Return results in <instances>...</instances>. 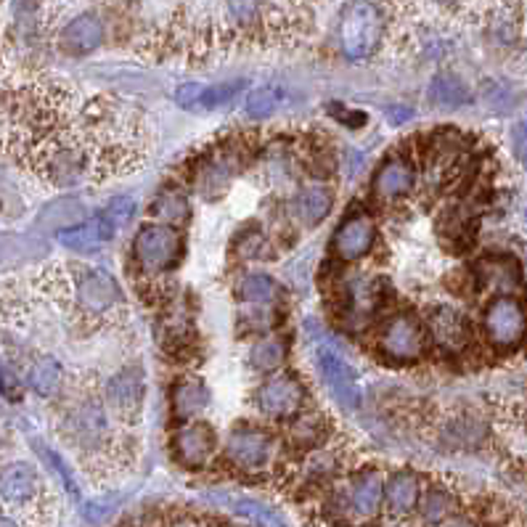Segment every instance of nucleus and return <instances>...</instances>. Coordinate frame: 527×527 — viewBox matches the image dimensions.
I'll list each match as a JSON object with an SVG mask.
<instances>
[{
    "mask_svg": "<svg viewBox=\"0 0 527 527\" xmlns=\"http://www.w3.org/2000/svg\"><path fill=\"white\" fill-rule=\"evenodd\" d=\"M384 41V14L374 0H347L337 16V45L350 61L371 59Z\"/></svg>",
    "mask_w": 527,
    "mask_h": 527,
    "instance_id": "obj_1",
    "label": "nucleus"
},
{
    "mask_svg": "<svg viewBox=\"0 0 527 527\" xmlns=\"http://www.w3.org/2000/svg\"><path fill=\"white\" fill-rule=\"evenodd\" d=\"M135 215V199L133 197H115L98 215H88L82 223L59 234L61 246L72 252H93L104 244H109L117 231H122Z\"/></svg>",
    "mask_w": 527,
    "mask_h": 527,
    "instance_id": "obj_2",
    "label": "nucleus"
},
{
    "mask_svg": "<svg viewBox=\"0 0 527 527\" xmlns=\"http://www.w3.org/2000/svg\"><path fill=\"white\" fill-rule=\"evenodd\" d=\"M64 282L72 294V308L85 319H104L122 305L120 284L104 268L72 265Z\"/></svg>",
    "mask_w": 527,
    "mask_h": 527,
    "instance_id": "obj_3",
    "label": "nucleus"
},
{
    "mask_svg": "<svg viewBox=\"0 0 527 527\" xmlns=\"http://www.w3.org/2000/svg\"><path fill=\"white\" fill-rule=\"evenodd\" d=\"M135 263L146 276H162L183 257V236L178 228L164 223H146L133 239Z\"/></svg>",
    "mask_w": 527,
    "mask_h": 527,
    "instance_id": "obj_4",
    "label": "nucleus"
},
{
    "mask_svg": "<svg viewBox=\"0 0 527 527\" xmlns=\"http://www.w3.org/2000/svg\"><path fill=\"white\" fill-rule=\"evenodd\" d=\"M376 350L390 364H413L427 350V326L411 310H401L379 326Z\"/></svg>",
    "mask_w": 527,
    "mask_h": 527,
    "instance_id": "obj_5",
    "label": "nucleus"
},
{
    "mask_svg": "<svg viewBox=\"0 0 527 527\" xmlns=\"http://www.w3.org/2000/svg\"><path fill=\"white\" fill-rule=\"evenodd\" d=\"M64 435L75 448L98 453L112 440V413L106 411L104 401L85 398L67 411Z\"/></svg>",
    "mask_w": 527,
    "mask_h": 527,
    "instance_id": "obj_6",
    "label": "nucleus"
},
{
    "mask_svg": "<svg viewBox=\"0 0 527 527\" xmlns=\"http://www.w3.org/2000/svg\"><path fill=\"white\" fill-rule=\"evenodd\" d=\"M146 403V374L141 365H125L104 387V406L122 424H135Z\"/></svg>",
    "mask_w": 527,
    "mask_h": 527,
    "instance_id": "obj_7",
    "label": "nucleus"
},
{
    "mask_svg": "<svg viewBox=\"0 0 527 527\" xmlns=\"http://www.w3.org/2000/svg\"><path fill=\"white\" fill-rule=\"evenodd\" d=\"M483 328L493 347L498 350L517 347L527 334L525 308L512 294H498L487 302Z\"/></svg>",
    "mask_w": 527,
    "mask_h": 527,
    "instance_id": "obj_8",
    "label": "nucleus"
},
{
    "mask_svg": "<svg viewBox=\"0 0 527 527\" xmlns=\"http://www.w3.org/2000/svg\"><path fill=\"white\" fill-rule=\"evenodd\" d=\"M254 406L268 419H291L305 406V384L297 374L279 371L254 390Z\"/></svg>",
    "mask_w": 527,
    "mask_h": 527,
    "instance_id": "obj_9",
    "label": "nucleus"
},
{
    "mask_svg": "<svg viewBox=\"0 0 527 527\" xmlns=\"http://www.w3.org/2000/svg\"><path fill=\"white\" fill-rule=\"evenodd\" d=\"M316 365H319V374L324 379L326 390L331 393V398L347 411H358L361 395H364L361 384H358V374L339 356V350H334L328 345L316 347Z\"/></svg>",
    "mask_w": 527,
    "mask_h": 527,
    "instance_id": "obj_10",
    "label": "nucleus"
},
{
    "mask_svg": "<svg viewBox=\"0 0 527 527\" xmlns=\"http://www.w3.org/2000/svg\"><path fill=\"white\" fill-rule=\"evenodd\" d=\"M273 456V435L254 424H239L226 440V458L244 472L263 469Z\"/></svg>",
    "mask_w": 527,
    "mask_h": 527,
    "instance_id": "obj_11",
    "label": "nucleus"
},
{
    "mask_svg": "<svg viewBox=\"0 0 527 527\" xmlns=\"http://www.w3.org/2000/svg\"><path fill=\"white\" fill-rule=\"evenodd\" d=\"M217 450V432L207 421H183L172 432V456L186 469H202Z\"/></svg>",
    "mask_w": 527,
    "mask_h": 527,
    "instance_id": "obj_12",
    "label": "nucleus"
},
{
    "mask_svg": "<svg viewBox=\"0 0 527 527\" xmlns=\"http://www.w3.org/2000/svg\"><path fill=\"white\" fill-rule=\"evenodd\" d=\"M374 244H376L374 217L365 212H353L337 226V231L331 236V252L342 263H358L374 249Z\"/></svg>",
    "mask_w": 527,
    "mask_h": 527,
    "instance_id": "obj_13",
    "label": "nucleus"
},
{
    "mask_svg": "<svg viewBox=\"0 0 527 527\" xmlns=\"http://www.w3.org/2000/svg\"><path fill=\"white\" fill-rule=\"evenodd\" d=\"M246 90V80H228L217 82V85H180L175 90V104L189 109V112H215L226 104H231L234 98H239Z\"/></svg>",
    "mask_w": 527,
    "mask_h": 527,
    "instance_id": "obj_14",
    "label": "nucleus"
},
{
    "mask_svg": "<svg viewBox=\"0 0 527 527\" xmlns=\"http://www.w3.org/2000/svg\"><path fill=\"white\" fill-rule=\"evenodd\" d=\"M427 334L446 353H461L472 339V328H469L467 316L456 308H448V305H438L427 313Z\"/></svg>",
    "mask_w": 527,
    "mask_h": 527,
    "instance_id": "obj_15",
    "label": "nucleus"
},
{
    "mask_svg": "<svg viewBox=\"0 0 527 527\" xmlns=\"http://www.w3.org/2000/svg\"><path fill=\"white\" fill-rule=\"evenodd\" d=\"M416 189V167L406 157H390L379 164L374 175V197L382 204H395L406 199Z\"/></svg>",
    "mask_w": 527,
    "mask_h": 527,
    "instance_id": "obj_16",
    "label": "nucleus"
},
{
    "mask_svg": "<svg viewBox=\"0 0 527 527\" xmlns=\"http://www.w3.org/2000/svg\"><path fill=\"white\" fill-rule=\"evenodd\" d=\"M41 493V477L32 464L27 461H14L0 467V501L11 506H24L35 501Z\"/></svg>",
    "mask_w": 527,
    "mask_h": 527,
    "instance_id": "obj_17",
    "label": "nucleus"
},
{
    "mask_svg": "<svg viewBox=\"0 0 527 527\" xmlns=\"http://www.w3.org/2000/svg\"><path fill=\"white\" fill-rule=\"evenodd\" d=\"M345 495H347L353 517L371 520L384 506V480L376 469H364L350 480V487Z\"/></svg>",
    "mask_w": 527,
    "mask_h": 527,
    "instance_id": "obj_18",
    "label": "nucleus"
},
{
    "mask_svg": "<svg viewBox=\"0 0 527 527\" xmlns=\"http://www.w3.org/2000/svg\"><path fill=\"white\" fill-rule=\"evenodd\" d=\"M104 41V22L96 14H80L59 35V48L67 56H88Z\"/></svg>",
    "mask_w": 527,
    "mask_h": 527,
    "instance_id": "obj_19",
    "label": "nucleus"
},
{
    "mask_svg": "<svg viewBox=\"0 0 527 527\" xmlns=\"http://www.w3.org/2000/svg\"><path fill=\"white\" fill-rule=\"evenodd\" d=\"M477 279H480L483 289L493 291L498 297V294H512V291L520 289V284H522V271H520V265L512 257L493 254V257L480 260Z\"/></svg>",
    "mask_w": 527,
    "mask_h": 527,
    "instance_id": "obj_20",
    "label": "nucleus"
},
{
    "mask_svg": "<svg viewBox=\"0 0 527 527\" xmlns=\"http://www.w3.org/2000/svg\"><path fill=\"white\" fill-rule=\"evenodd\" d=\"M334 207V191L328 186L321 183H310V186H302L294 199H291V209H294V217L308 226V228H316L321 226L328 212Z\"/></svg>",
    "mask_w": 527,
    "mask_h": 527,
    "instance_id": "obj_21",
    "label": "nucleus"
},
{
    "mask_svg": "<svg viewBox=\"0 0 527 527\" xmlns=\"http://www.w3.org/2000/svg\"><path fill=\"white\" fill-rule=\"evenodd\" d=\"M421 498V480L419 475L401 469L384 480V506L393 514H411Z\"/></svg>",
    "mask_w": 527,
    "mask_h": 527,
    "instance_id": "obj_22",
    "label": "nucleus"
},
{
    "mask_svg": "<svg viewBox=\"0 0 527 527\" xmlns=\"http://www.w3.org/2000/svg\"><path fill=\"white\" fill-rule=\"evenodd\" d=\"M172 413L183 421L194 419L207 411L209 406V387L204 384L202 379L197 376H186V379H178L175 387H172Z\"/></svg>",
    "mask_w": 527,
    "mask_h": 527,
    "instance_id": "obj_23",
    "label": "nucleus"
},
{
    "mask_svg": "<svg viewBox=\"0 0 527 527\" xmlns=\"http://www.w3.org/2000/svg\"><path fill=\"white\" fill-rule=\"evenodd\" d=\"M24 382L38 398H53L61 390L64 368L53 356H35L24 365Z\"/></svg>",
    "mask_w": 527,
    "mask_h": 527,
    "instance_id": "obj_24",
    "label": "nucleus"
},
{
    "mask_svg": "<svg viewBox=\"0 0 527 527\" xmlns=\"http://www.w3.org/2000/svg\"><path fill=\"white\" fill-rule=\"evenodd\" d=\"M487 427L477 419V416H469V413H461V416H453L443 427L440 432V440L448 448H456V450H472V448H480L485 443Z\"/></svg>",
    "mask_w": 527,
    "mask_h": 527,
    "instance_id": "obj_25",
    "label": "nucleus"
},
{
    "mask_svg": "<svg viewBox=\"0 0 527 527\" xmlns=\"http://www.w3.org/2000/svg\"><path fill=\"white\" fill-rule=\"evenodd\" d=\"M88 217V209L80 199H72V197H64V199H56V202L45 204L38 215V226L48 228V231H67L72 226H78Z\"/></svg>",
    "mask_w": 527,
    "mask_h": 527,
    "instance_id": "obj_26",
    "label": "nucleus"
},
{
    "mask_svg": "<svg viewBox=\"0 0 527 527\" xmlns=\"http://www.w3.org/2000/svg\"><path fill=\"white\" fill-rule=\"evenodd\" d=\"M427 96H430V101L438 109H448V112L450 109H461V106H467L472 101V90L467 88V82L461 80V78H456V75H448V72L432 78Z\"/></svg>",
    "mask_w": 527,
    "mask_h": 527,
    "instance_id": "obj_27",
    "label": "nucleus"
},
{
    "mask_svg": "<svg viewBox=\"0 0 527 527\" xmlns=\"http://www.w3.org/2000/svg\"><path fill=\"white\" fill-rule=\"evenodd\" d=\"M152 215L157 217V223H164V226H183L189 217H191V202L186 197V191L170 186L157 194V199L152 202Z\"/></svg>",
    "mask_w": 527,
    "mask_h": 527,
    "instance_id": "obj_28",
    "label": "nucleus"
},
{
    "mask_svg": "<svg viewBox=\"0 0 527 527\" xmlns=\"http://www.w3.org/2000/svg\"><path fill=\"white\" fill-rule=\"evenodd\" d=\"M419 517L427 525H443L453 514H456V495L446 487H430L427 493H421L419 504Z\"/></svg>",
    "mask_w": 527,
    "mask_h": 527,
    "instance_id": "obj_29",
    "label": "nucleus"
},
{
    "mask_svg": "<svg viewBox=\"0 0 527 527\" xmlns=\"http://www.w3.org/2000/svg\"><path fill=\"white\" fill-rule=\"evenodd\" d=\"M291 427H289V440L297 448H319L328 435V424H326L324 413H297L291 416Z\"/></svg>",
    "mask_w": 527,
    "mask_h": 527,
    "instance_id": "obj_30",
    "label": "nucleus"
},
{
    "mask_svg": "<svg viewBox=\"0 0 527 527\" xmlns=\"http://www.w3.org/2000/svg\"><path fill=\"white\" fill-rule=\"evenodd\" d=\"M286 101V90L279 85H263L244 98V117L246 120H268L273 117Z\"/></svg>",
    "mask_w": 527,
    "mask_h": 527,
    "instance_id": "obj_31",
    "label": "nucleus"
},
{
    "mask_svg": "<svg viewBox=\"0 0 527 527\" xmlns=\"http://www.w3.org/2000/svg\"><path fill=\"white\" fill-rule=\"evenodd\" d=\"M286 358V342L276 334H265L260 337L252 347H249V368L260 371V374H273Z\"/></svg>",
    "mask_w": 527,
    "mask_h": 527,
    "instance_id": "obj_32",
    "label": "nucleus"
},
{
    "mask_svg": "<svg viewBox=\"0 0 527 527\" xmlns=\"http://www.w3.org/2000/svg\"><path fill=\"white\" fill-rule=\"evenodd\" d=\"M239 162H242V157H239L234 149H228L226 154H217V157H212L209 162H204L202 175H199V189H202V194H207L209 189H223V186H228L231 178L239 172Z\"/></svg>",
    "mask_w": 527,
    "mask_h": 527,
    "instance_id": "obj_33",
    "label": "nucleus"
},
{
    "mask_svg": "<svg viewBox=\"0 0 527 527\" xmlns=\"http://www.w3.org/2000/svg\"><path fill=\"white\" fill-rule=\"evenodd\" d=\"M276 294H279V286L265 273H249L239 284V297L252 305H268V302H273Z\"/></svg>",
    "mask_w": 527,
    "mask_h": 527,
    "instance_id": "obj_34",
    "label": "nucleus"
},
{
    "mask_svg": "<svg viewBox=\"0 0 527 527\" xmlns=\"http://www.w3.org/2000/svg\"><path fill=\"white\" fill-rule=\"evenodd\" d=\"M32 246H38V242L30 236H0V271L32 260L35 257Z\"/></svg>",
    "mask_w": 527,
    "mask_h": 527,
    "instance_id": "obj_35",
    "label": "nucleus"
},
{
    "mask_svg": "<svg viewBox=\"0 0 527 527\" xmlns=\"http://www.w3.org/2000/svg\"><path fill=\"white\" fill-rule=\"evenodd\" d=\"M228 504H231V509H234L236 514H242L246 520H254V522H260V525L265 527H284V520H282L273 509H268L265 504H260V501H254V498H242V495H236V498H231Z\"/></svg>",
    "mask_w": 527,
    "mask_h": 527,
    "instance_id": "obj_36",
    "label": "nucleus"
},
{
    "mask_svg": "<svg viewBox=\"0 0 527 527\" xmlns=\"http://www.w3.org/2000/svg\"><path fill=\"white\" fill-rule=\"evenodd\" d=\"M228 16L239 24V27H252L260 22L263 14V0H226Z\"/></svg>",
    "mask_w": 527,
    "mask_h": 527,
    "instance_id": "obj_37",
    "label": "nucleus"
},
{
    "mask_svg": "<svg viewBox=\"0 0 527 527\" xmlns=\"http://www.w3.org/2000/svg\"><path fill=\"white\" fill-rule=\"evenodd\" d=\"M35 448H38V453H41V458L51 467V472L64 483V487L72 493V495H78V483H75V477H72V472H69V467L64 464V458L56 453V450H51L48 446H42V443H35Z\"/></svg>",
    "mask_w": 527,
    "mask_h": 527,
    "instance_id": "obj_38",
    "label": "nucleus"
},
{
    "mask_svg": "<svg viewBox=\"0 0 527 527\" xmlns=\"http://www.w3.org/2000/svg\"><path fill=\"white\" fill-rule=\"evenodd\" d=\"M0 398H5V401H19V398H22L19 376H16L8 365L3 364H0Z\"/></svg>",
    "mask_w": 527,
    "mask_h": 527,
    "instance_id": "obj_39",
    "label": "nucleus"
},
{
    "mask_svg": "<svg viewBox=\"0 0 527 527\" xmlns=\"http://www.w3.org/2000/svg\"><path fill=\"white\" fill-rule=\"evenodd\" d=\"M512 152H514L517 162L527 170V120L512 125Z\"/></svg>",
    "mask_w": 527,
    "mask_h": 527,
    "instance_id": "obj_40",
    "label": "nucleus"
},
{
    "mask_svg": "<svg viewBox=\"0 0 527 527\" xmlns=\"http://www.w3.org/2000/svg\"><path fill=\"white\" fill-rule=\"evenodd\" d=\"M328 112H334L337 115V120L342 122V125H347V127H361L365 125V115L364 112H356V109H345V106H328Z\"/></svg>",
    "mask_w": 527,
    "mask_h": 527,
    "instance_id": "obj_41",
    "label": "nucleus"
},
{
    "mask_svg": "<svg viewBox=\"0 0 527 527\" xmlns=\"http://www.w3.org/2000/svg\"><path fill=\"white\" fill-rule=\"evenodd\" d=\"M411 115H413V112H411L408 106H395V109H390V117H393V120H390V122H395V125H401V122H406L408 117H411Z\"/></svg>",
    "mask_w": 527,
    "mask_h": 527,
    "instance_id": "obj_42",
    "label": "nucleus"
},
{
    "mask_svg": "<svg viewBox=\"0 0 527 527\" xmlns=\"http://www.w3.org/2000/svg\"><path fill=\"white\" fill-rule=\"evenodd\" d=\"M446 527H477L475 522H469V520H456V522H450Z\"/></svg>",
    "mask_w": 527,
    "mask_h": 527,
    "instance_id": "obj_43",
    "label": "nucleus"
},
{
    "mask_svg": "<svg viewBox=\"0 0 527 527\" xmlns=\"http://www.w3.org/2000/svg\"><path fill=\"white\" fill-rule=\"evenodd\" d=\"M0 527H19L11 517H5V514H0Z\"/></svg>",
    "mask_w": 527,
    "mask_h": 527,
    "instance_id": "obj_44",
    "label": "nucleus"
},
{
    "mask_svg": "<svg viewBox=\"0 0 527 527\" xmlns=\"http://www.w3.org/2000/svg\"><path fill=\"white\" fill-rule=\"evenodd\" d=\"M438 3H446V5H450V3H456V0H438Z\"/></svg>",
    "mask_w": 527,
    "mask_h": 527,
    "instance_id": "obj_45",
    "label": "nucleus"
},
{
    "mask_svg": "<svg viewBox=\"0 0 527 527\" xmlns=\"http://www.w3.org/2000/svg\"><path fill=\"white\" fill-rule=\"evenodd\" d=\"M393 527H401V525H393Z\"/></svg>",
    "mask_w": 527,
    "mask_h": 527,
    "instance_id": "obj_46",
    "label": "nucleus"
}]
</instances>
